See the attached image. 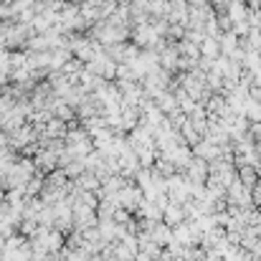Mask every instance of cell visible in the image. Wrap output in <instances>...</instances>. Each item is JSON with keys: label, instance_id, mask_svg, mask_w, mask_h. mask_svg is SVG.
<instances>
[{"label": "cell", "instance_id": "obj_5", "mask_svg": "<svg viewBox=\"0 0 261 261\" xmlns=\"http://www.w3.org/2000/svg\"><path fill=\"white\" fill-rule=\"evenodd\" d=\"M180 218H182V211H180L177 205H168V208H165V221H168V226H175Z\"/></svg>", "mask_w": 261, "mask_h": 261}, {"label": "cell", "instance_id": "obj_1", "mask_svg": "<svg viewBox=\"0 0 261 261\" xmlns=\"http://www.w3.org/2000/svg\"><path fill=\"white\" fill-rule=\"evenodd\" d=\"M114 198H117V203H122V205H127V208H135V205L140 203V193H137L135 188H122Z\"/></svg>", "mask_w": 261, "mask_h": 261}, {"label": "cell", "instance_id": "obj_4", "mask_svg": "<svg viewBox=\"0 0 261 261\" xmlns=\"http://www.w3.org/2000/svg\"><path fill=\"white\" fill-rule=\"evenodd\" d=\"M79 190H94V188H99V177L94 173H84L82 177H79Z\"/></svg>", "mask_w": 261, "mask_h": 261}, {"label": "cell", "instance_id": "obj_2", "mask_svg": "<svg viewBox=\"0 0 261 261\" xmlns=\"http://www.w3.org/2000/svg\"><path fill=\"white\" fill-rule=\"evenodd\" d=\"M71 61V51L69 48H54L51 51V69H64Z\"/></svg>", "mask_w": 261, "mask_h": 261}, {"label": "cell", "instance_id": "obj_11", "mask_svg": "<svg viewBox=\"0 0 261 261\" xmlns=\"http://www.w3.org/2000/svg\"><path fill=\"white\" fill-rule=\"evenodd\" d=\"M241 177H244V182H246V185H251V182H254V170H246V168H244Z\"/></svg>", "mask_w": 261, "mask_h": 261}, {"label": "cell", "instance_id": "obj_8", "mask_svg": "<svg viewBox=\"0 0 261 261\" xmlns=\"http://www.w3.org/2000/svg\"><path fill=\"white\" fill-rule=\"evenodd\" d=\"M198 155H200V158H216V155H218V150H216V145L203 142V145H198Z\"/></svg>", "mask_w": 261, "mask_h": 261}, {"label": "cell", "instance_id": "obj_6", "mask_svg": "<svg viewBox=\"0 0 261 261\" xmlns=\"http://www.w3.org/2000/svg\"><path fill=\"white\" fill-rule=\"evenodd\" d=\"M152 239H155L158 244H168V241H170V231H168L165 226H155V228H152Z\"/></svg>", "mask_w": 261, "mask_h": 261}, {"label": "cell", "instance_id": "obj_10", "mask_svg": "<svg viewBox=\"0 0 261 261\" xmlns=\"http://www.w3.org/2000/svg\"><path fill=\"white\" fill-rule=\"evenodd\" d=\"M142 216H147V218H158L160 211H158V205H155L152 200H147V203H142Z\"/></svg>", "mask_w": 261, "mask_h": 261}, {"label": "cell", "instance_id": "obj_7", "mask_svg": "<svg viewBox=\"0 0 261 261\" xmlns=\"http://www.w3.org/2000/svg\"><path fill=\"white\" fill-rule=\"evenodd\" d=\"M188 175H190L193 180H200V177L205 175V165H203L200 160H195V163H193V165L188 168Z\"/></svg>", "mask_w": 261, "mask_h": 261}, {"label": "cell", "instance_id": "obj_3", "mask_svg": "<svg viewBox=\"0 0 261 261\" xmlns=\"http://www.w3.org/2000/svg\"><path fill=\"white\" fill-rule=\"evenodd\" d=\"M135 241L132 239H124L122 241V246L114 251V256H117V261H135Z\"/></svg>", "mask_w": 261, "mask_h": 261}, {"label": "cell", "instance_id": "obj_9", "mask_svg": "<svg viewBox=\"0 0 261 261\" xmlns=\"http://www.w3.org/2000/svg\"><path fill=\"white\" fill-rule=\"evenodd\" d=\"M10 236H13V223L3 218V221H0V244H5Z\"/></svg>", "mask_w": 261, "mask_h": 261}]
</instances>
